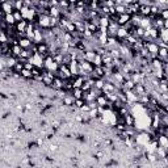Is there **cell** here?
Instances as JSON below:
<instances>
[{
	"label": "cell",
	"instance_id": "9c48e42d",
	"mask_svg": "<svg viewBox=\"0 0 168 168\" xmlns=\"http://www.w3.org/2000/svg\"><path fill=\"white\" fill-rule=\"evenodd\" d=\"M125 121H126V126L128 128H133L134 126V117L131 114L125 116Z\"/></svg>",
	"mask_w": 168,
	"mask_h": 168
},
{
	"label": "cell",
	"instance_id": "277c9868",
	"mask_svg": "<svg viewBox=\"0 0 168 168\" xmlns=\"http://www.w3.org/2000/svg\"><path fill=\"white\" fill-rule=\"evenodd\" d=\"M129 37V32L126 28H124V26H121V28H118V32H117V38L118 40H126V38Z\"/></svg>",
	"mask_w": 168,
	"mask_h": 168
},
{
	"label": "cell",
	"instance_id": "2e32d148",
	"mask_svg": "<svg viewBox=\"0 0 168 168\" xmlns=\"http://www.w3.org/2000/svg\"><path fill=\"white\" fill-rule=\"evenodd\" d=\"M56 149H58L56 144H51V146H50V150H51V151H56Z\"/></svg>",
	"mask_w": 168,
	"mask_h": 168
},
{
	"label": "cell",
	"instance_id": "52a82bcc",
	"mask_svg": "<svg viewBox=\"0 0 168 168\" xmlns=\"http://www.w3.org/2000/svg\"><path fill=\"white\" fill-rule=\"evenodd\" d=\"M72 96H74L75 100L83 99V89L81 88H74L72 89Z\"/></svg>",
	"mask_w": 168,
	"mask_h": 168
},
{
	"label": "cell",
	"instance_id": "30bf717a",
	"mask_svg": "<svg viewBox=\"0 0 168 168\" xmlns=\"http://www.w3.org/2000/svg\"><path fill=\"white\" fill-rule=\"evenodd\" d=\"M13 17H15L16 22H20V21H22V20H25L21 11H15V12H13Z\"/></svg>",
	"mask_w": 168,
	"mask_h": 168
},
{
	"label": "cell",
	"instance_id": "8fae6325",
	"mask_svg": "<svg viewBox=\"0 0 168 168\" xmlns=\"http://www.w3.org/2000/svg\"><path fill=\"white\" fill-rule=\"evenodd\" d=\"M24 70V63L21 62V60H19V63L15 66V69H13V72H16V74H21V71Z\"/></svg>",
	"mask_w": 168,
	"mask_h": 168
},
{
	"label": "cell",
	"instance_id": "ba28073f",
	"mask_svg": "<svg viewBox=\"0 0 168 168\" xmlns=\"http://www.w3.org/2000/svg\"><path fill=\"white\" fill-rule=\"evenodd\" d=\"M20 75H21V78H24V79H32V80H33V72L26 70V69L22 70Z\"/></svg>",
	"mask_w": 168,
	"mask_h": 168
},
{
	"label": "cell",
	"instance_id": "8992f818",
	"mask_svg": "<svg viewBox=\"0 0 168 168\" xmlns=\"http://www.w3.org/2000/svg\"><path fill=\"white\" fill-rule=\"evenodd\" d=\"M5 59H7V67L11 70L15 69V66L19 63V59L16 56H9V58H5Z\"/></svg>",
	"mask_w": 168,
	"mask_h": 168
},
{
	"label": "cell",
	"instance_id": "e0dca14e",
	"mask_svg": "<svg viewBox=\"0 0 168 168\" xmlns=\"http://www.w3.org/2000/svg\"><path fill=\"white\" fill-rule=\"evenodd\" d=\"M164 29H168V20H164Z\"/></svg>",
	"mask_w": 168,
	"mask_h": 168
},
{
	"label": "cell",
	"instance_id": "9a60e30c",
	"mask_svg": "<svg viewBox=\"0 0 168 168\" xmlns=\"http://www.w3.org/2000/svg\"><path fill=\"white\" fill-rule=\"evenodd\" d=\"M25 109H26V110H32V109H33V105H32V104H25Z\"/></svg>",
	"mask_w": 168,
	"mask_h": 168
},
{
	"label": "cell",
	"instance_id": "4fadbf2b",
	"mask_svg": "<svg viewBox=\"0 0 168 168\" xmlns=\"http://www.w3.org/2000/svg\"><path fill=\"white\" fill-rule=\"evenodd\" d=\"M85 104H87V103H85V101H84V100L83 99H79V100H75V106H76V108H83V106L84 105H85Z\"/></svg>",
	"mask_w": 168,
	"mask_h": 168
},
{
	"label": "cell",
	"instance_id": "3957f363",
	"mask_svg": "<svg viewBox=\"0 0 168 168\" xmlns=\"http://www.w3.org/2000/svg\"><path fill=\"white\" fill-rule=\"evenodd\" d=\"M63 85H65V80H62L60 78H55L53 81V85L51 88L55 91H63Z\"/></svg>",
	"mask_w": 168,
	"mask_h": 168
},
{
	"label": "cell",
	"instance_id": "7c38bea8",
	"mask_svg": "<svg viewBox=\"0 0 168 168\" xmlns=\"http://www.w3.org/2000/svg\"><path fill=\"white\" fill-rule=\"evenodd\" d=\"M25 7L24 1L22 0H19V1H15V11H21Z\"/></svg>",
	"mask_w": 168,
	"mask_h": 168
},
{
	"label": "cell",
	"instance_id": "6da1fadb",
	"mask_svg": "<svg viewBox=\"0 0 168 168\" xmlns=\"http://www.w3.org/2000/svg\"><path fill=\"white\" fill-rule=\"evenodd\" d=\"M19 45L21 46L22 50H29L32 47V45H33V41H30L28 37H24L19 41Z\"/></svg>",
	"mask_w": 168,
	"mask_h": 168
},
{
	"label": "cell",
	"instance_id": "5bb4252c",
	"mask_svg": "<svg viewBox=\"0 0 168 168\" xmlns=\"http://www.w3.org/2000/svg\"><path fill=\"white\" fill-rule=\"evenodd\" d=\"M160 16H162L163 20H168V8H164V9L160 12Z\"/></svg>",
	"mask_w": 168,
	"mask_h": 168
},
{
	"label": "cell",
	"instance_id": "7a4b0ae2",
	"mask_svg": "<svg viewBox=\"0 0 168 168\" xmlns=\"http://www.w3.org/2000/svg\"><path fill=\"white\" fill-rule=\"evenodd\" d=\"M130 21H131V16L126 15V13H125V15H120L118 19H117V22H118V25H121V26H126Z\"/></svg>",
	"mask_w": 168,
	"mask_h": 168
},
{
	"label": "cell",
	"instance_id": "5b68a950",
	"mask_svg": "<svg viewBox=\"0 0 168 168\" xmlns=\"http://www.w3.org/2000/svg\"><path fill=\"white\" fill-rule=\"evenodd\" d=\"M62 104L66 106H70L71 108L72 105H75V99L72 95H66V97L62 100Z\"/></svg>",
	"mask_w": 168,
	"mask_h": 168
}]
</instances>
